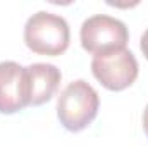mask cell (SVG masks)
<instances>
[{"mask_svg":"<svg viewBox=\"0 0 148 146\" xmlns=\"http://www.w3.org/2000/svg\"><path fill=\"white\" fill-rule=\"evenodd\" d=\"M98 93L84 79L69 83L57 100V117L60 124L71 132L86 129L98 115Z\"/></svg>","mask_w":148,"mask_h":146,"instance_id":"1","label":"cell"},{"mask_svg":"<svg viewBox=\"0 0 148 146\" xmlns=\"http://www.w3.org/2000/svg\"><path fill=\"white\" fill-rule=\"evenodd\" d=\"M24 43L38 55L57 57L69 48L71 29L62 16L40 10L33 14L24 26Z\"/></svg>","mask_w":148,"mask_h":146,"instance_id":"2","label":"cell"},{"mask_svg":"<svg viewBox=\"0 0 148 146\" xmlns=\"http://www.w3.org/2000/svg\"><path fill=\"white\" fill-rule=\"evenodd\" d=\"M79 38L83 48L95 57L115 50H124L129 41V31L121 19L107 14H97L81 24Z\"/></svg>","mask_w":148,"mask_h":146,"instance_id":"3","label":"cell"},{"mask_svg":"<svg viewBox=\"0 0 148 146\" xmlns=\"http://www.w3.org/2000/svg\"><path fill=\"white\" fill-rule=\"evenodd\" d=\"M91 72L103 88L110 91H122L136 81L140 65L134 53L124 48L95 55L91 60Z\"/></svg>","mask_w":148,"mask_h":146,"instance_id":"4","label":"cell"},{"mask_svg":"<svg viewBox=\"0 0 148 146\" xmlns=\"http://www.w3.org/2000/svg\"><path fill=\"white\" fill-rule=\"evenodd\" d=\"M31 105V83L28 67L17 62H0V113L12 115Z\"/></svg>","mask_w":148,"mask_h":146,"instance_id":"5","label":"cell"},{"mask_svg":"<svg viewBox=\"0 0 148 146\" xmlns=\"http://www.w3.org/2000/svg\"><path fill=\"white\" fill-rule=\"evenodd\" d=\"M29 83H31V105L40 107L53 98V95L59 89L62 72L53 64H43L36 62L28 65Z\"/></svg>","mask_w":148,"mask_h":146,"instance_id":"6","label":"cell"},{"mask_svg":"<svg viewBox=\"0 0 148 146\" xmlns=\"http://www.w3.org/2000/svg\"><path fill=\"white\" fill-rule=\"evenodd\" d=\"M140 48H141V52H143L145 59L148 60V29L141 35V40H140Z\"/></svg>","mask_w":148,"mask_h":146,"instance_id":"7","label":"cell"},{"mask_svg":"<svg viewBox=\"0 0 148 146\" xmlns=\"http://www.w3.org/2000/svg\"><path fill=\"white\" fill-rule=\"evenodd\" d=\"M143 131L148 138V105L145 107V112H143Z\"/></svg>","mask_w":148,"mask_h":146,"instance_id":"8","label":"cell"}]
</instances>
